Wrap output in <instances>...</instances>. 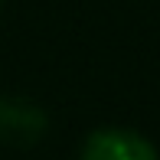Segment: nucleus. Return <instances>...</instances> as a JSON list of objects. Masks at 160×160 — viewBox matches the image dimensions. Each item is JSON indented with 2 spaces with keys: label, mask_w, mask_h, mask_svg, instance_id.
Listing matches in <instances>:
<instances>
[{
  "label": "nucleus",
  "mask_w": 160,
  "mask_h": 160,
  "mask_svg": "<svg viewBox=\"0 0 160 160\" xmlns=\"http://www.w3.org/2000/svg\"><path fill=\"white\" fill-rule=\"evenodd\" d=\"M78 160H157V147L141 131L101 128L85 137Z\"/></svg>",
  "instance_id": "f257e3e1"
},
{
  "label": "nucleus",
  "mask_w": 160,
  "mask_h": 160,
  "mask_svg": "<svg viewBox=\"0 0 160 160\" xmlns=\"http://www.w3.org/2000/svg\"><path fill=\"white\" fill-rule=\"evenodd\" d=\"M49 131V118L39 105L26 98H0V144L33 147Z\"/></svg>",
  "instance_id": "f03ea898"
}]
</instances>
